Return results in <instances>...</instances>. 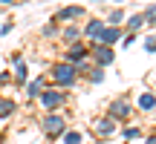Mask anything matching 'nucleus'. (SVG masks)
Wrapping results in <instances>:
<instances>
[{"label":"nucleus","mask_w":156,"mask_h":144,"mask_svg":"<svg viewBox=\"0 0 156 144\" xmlns=\"http://www.w3.org/2000/svg\"><path fill=\"white\" fill-rule=\"evenodd\" d=\"M75 67H69V63H58L55 69H52V78H55L58 84H64V87H69V84L75 81Z\"/></svg>","instance_id":"nucleus-1"},{"label":"nucleus","mask_w":156,"mask_h":144,"mask_svg":"<svg viewBox=\"0 0 156 144\" xmlns=\"http://www.w3.org/2000/svg\"><path fill=\"white\" fill-rule=\"evenodd\" d=\"M93 58H95V63L98 67H107V63H113V58H116V52L110 49V46H101V43H93Z\"/></svg>","instance_id":"nucleus-2"},{"label":"nucleus","mask_w":156,"mask_h":144,"mask_svg":"<svg viewBox=\"0 0 156 144\" xmlns=\"http://www.w3.org/2000/svg\"><path fill=\"white\" fill-rule=\"evenodd\" d=\"M44 130H46V135H61L64 133V118L61 115H46L44 118Z\"/></svg>","instance_id":"nucleus-3"},{"label":"nucleus","mask_w":156,"mask_h":144,"mask_svg":"<svg viewBox=\"0 0 156 144\" xmlns=\"http://www.w3.org/2000/svg\"><path fill=\"white\" fill-rule=\"evenodd\" d=\"M84 58H87V49H84L81 43H73L67 49V63H69V67H81Z\"/></svg>","instance_id":"nucleus-4"},{"label":"nucleus","mask_w":156,"mask_h":144,"mask_svg":"<svg viewBox=\"0 0 156 144\" xmlns=\"http://www.w3.org/2000/svg\"><path fill=\"white\" fill-rule=\"evenodd\" d=\"M41 104H44L46 110H55L58 104H64V95L58 92V89H46V92H41Z\"/></svg>","instance_id":"nucleus-5"},{"label":"nucleus","mask_w":156,"mask_h":144,"mask_svg":"<svg viewBox=\"0 0 156 144\" xmlns=\"http://www.w3.org/2000/svg\"><path fill=\"white\" fill-rule=\"evenodd\" d=\"M119 38H122V29H116V26H104V32H101L98 43H101V46H110V43H116Z\"/></svg>","instance_id":"nucleus-6"},{"label":"nucleus","mask_w":156,"mask_h":144,"mask_svg":"<svg viewBox=\"0 0 156 144\" xmlns=\"http://www.w3.org/2000/svg\"><path fill=\"white\" fill-rule=\"evenodd\" d=\"M116 115H122V118L130 115V104H127L124 98H116V101H113V107H110V118H116Z\"/></svg>","instance_id":"nucleus-7"},{"label":"nucleus","mask_w":156,"mask_h":144,"mask_svg":"<svg viewBox=\"0 0 156 144\" xmlns=\"http://www.w3.org/2000/svg\"><path fill=\"white\" fill-rule=\"evenodd\" d=\"M101 32H104V23H101V20H90V26L84 29V35H87V38H93L95 43H98V38H101Z\"/></svg>","instance_id":"nucleus-8"},{"label":"nucleus","mask_w":156,"mask_h":144,"mask_svg":"<svg viewBox=\"0 0 156 144\" xmlns=\"http://www.w3.org/2000/svg\"><path fill=\"white\" fill-rule=\"evenodd\" d=\"M113 130H116V118H110V115L101 118V121L95 124V133H101V135H110Z\"/></svg>","instance_id":"nucleus-9"},{"label":"nucleus","mask_w":156,"mask_h":144,"mask_svg":"<svg viewBox=\"0 0 156 144\" xmlns=\"http://www.w3.org/2000/svg\"><path fill=\"white\" fill-rule=\"evenodd\" d=\"M84 15V9L81 6H64L61 12H58V17H61V20H69V17H81Z\"/></svg>","instance_id":"nucleus-10"},{"label":"nucleus","mask_w":156,"mask_h":144,"mask_svg":"<svg viewBox=\"0 0 156 144\" xmlns=\"http://www.w3.org/2000/svg\"><path fill=\"white\" fill-rule=\"evenodd\" d=\"M139 107H142V110H153V107H156V95L153 92H142L139 95Z\"/></svg>","instance_id":"nucleus-11"},{"label":"nucleus","mask_w":156,"mask_h":144,"mask_svg":"<svg viewBox=\"0 0 156 144\" xmlns=\"http://www.w3.org/2000/svg\"><path fill=\"white\" fill-rule=\"evenodd\" d=\"M15 72H17V78H20V81H26L29 69H26V63H23V58H20V55H15Z\"/></svg>","instance_id":"nucleus-12"},{"label":"nucleus","mask_w":156,"mask_h":144,"mask_svg":"<svg viewBox=\"0 0 156 144\" xmlns=\"http://www.w3.org/2000/svg\"><path fill=\"white\" fill-rule=\"evenodd\" d=\"M64 144H81V133H78V130H69V133H64Z\"/></svg>","instance_id":"nucleus-13"},{"label":"nucleus","mask_w":156,"mask_h":144,"mask_svg":"<svg viewBox=\"0 0 156 144\" xmlns=\"http://www.w3.org/2000/svg\"><path fill=\"white\" fill-rule=\"evenodd\" d=\"M41 87H44V78H38V81H32L26 87V95H41Z\"/></svg>","instance_id":"nucleus-14"},{"label":"nucleus","mask_w":156,"mask_h":144,"mask_svg":"<svg viewBox=\"0 0 156 144\" xmlns=\"http://www.w3.org/2000/svg\"><path fill=\"white\" fill-rule=\"evenodd\" d=\"M9 112H15V104H12V101H0V118L9 115Z\"/></svg>","instance_id":"nucleus-15"},{"label":"nucleus","mask_w":156,"mask_h":144,"mask_svg":"<svg viewBox=\"0 0 156 144\" xmlns=\"http://www.w3.org/2000/svg\"><path fill=\"white\" fill-rule=\"evenodd\" d=\"M142 23H145V17H142V15H133V17L127 20V26H130V29H142Z\"/></svg>","instance_id":"nucleus-16"},{"label":"nucleus","mask_w":156,"mask_h":144,"mask_svg":"<svg viewBox=\"0 0 156 144\" xmlns=\"http://www.w3.org/2000/svg\"><path fill=\"white\" fill-rule=\"evenodd\" d=\"M122 20H124V12L122 9H113L110 12V23H122Z\"/></svg>","instance_id":"nucleus-17"},{"label":"nucleus","mask_w":156,"mask_h":144,"mask_svg":"<svg viewBox=\"0 0 156 144\" xmlns=\"http://www.w3.org/2000/svg\"><path fill=\"white\" fill-rule=\"evenodd\" d=\"M142 17H145V20H151V23H156V3H153V6H147V12H145Z\"/></svg>","instance_id":"nucleus-18"},{"label":"nucleus","mask_w":156,"mask_h":144,"mask_svg":"<svg viewBox=\"0 0 156 144\" xmlns=\"http://www.w3.org/2000/svg\"><path fill=\"white\" fill-rule=\"evenodd\" d=\"M90 81H93V84H101V81H104V72H101V69H93V72H90Z\"/></svg>","instance_id":"nucleus-19"},{"label":"nucleus","mask_w":156,"mask_h":144,"mask_svg":"<svg viewBox=\"0 0 156 144\" xmlns=\"http://www.w3.org/2000/svg\"><path fill=\"white\" fill-rule=\"evenodd\" d=\"M145 49L147 52H156V35H151V38L145 40Z\"/></svg>","instance_id":"nucleus-20"},{"label":"nucleus","mask_w":156,"mask_h":144,"mask_svg":"<svg viewBox=\"0 0 156 144\" xmlns=\"http://www.w3.org/2000/svg\"><path fill=\"white\" fill-rule=\"evenodd\" d=\"M139 130H136V127H130V130H124V139H139Z\"/></svg>","instance_id":"nucleus-21"},{"label":"nucleus","mask_w":156,"mask_h":144,"mask_svg":"<svg viewBox=\"0 0 156 144\" xmlns=\"http://www.w3.org/2000/svg\"><path fill=\"white\" fill-rule=\"evenodd\" d=\"M78 35H81V32H78V29H75V26H69V29H67V40H75V38H78Z\"/></svg>","instance_id":"nucleus-22"},{"label":"nucleus","mask_w":156,"mask_h":144,"mask_svg":"<svg viewBox=\"0 0 156 144\" xmlns=\"http://www.w3.org/2000/svg\"><path fill=\"white\" fill-rule=\"evenodd\" d=\"M55 32H58L55 26H44V35H46V38H52V35H55Z\"/></svg>","instance_id":"nucleus-23"},{"label":"nucleus","mask_w":156,"mask_h":144,"mask_svg":"<svg viewBox=\"0 0 156 144\" xmlns=\"http://www.w3.org/2000/svg\"><path fill=\"white\" fill-rule=\"evenodd\" d=\"M145 144H156V135H153V139H147V141H145Z\"/></svg>","instance_id":"nucleus-24"},{"label":"nucleus","mask_w":156,"mask_h":144,"mask_svg":"<svg viewBox=\"0 0 156 144\" xmlns=\"http://www.w3.org/2000/svg\"><path fill=\"white\" fill-rule=\"evenodd\" d=\"M0 141H3V135H0Z\"/></svg>","instance_id":"nucleus-25"}]
</instances>
